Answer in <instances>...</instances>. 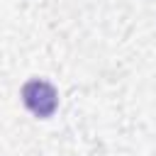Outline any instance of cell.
Returning a JSON list of instances; mask_svg holds the SVG:
<instances>
[{"mask_svg": "<svg viewBox=\"0 0 156 156\" xmlns=\"http://www.w3.org/2000/svg\"><path fill=\"white\" fill-rule=\"evenodd\" d=\"M22 100H24L27 110L34 112L37 117H51L56 105H58V95H56L54 85H49L46 80H29V83H24Z\"/></svg>", "mask_w": 156, "mask_h": 156, "instance_id": "1", "label": "cell"}]
</instances>
